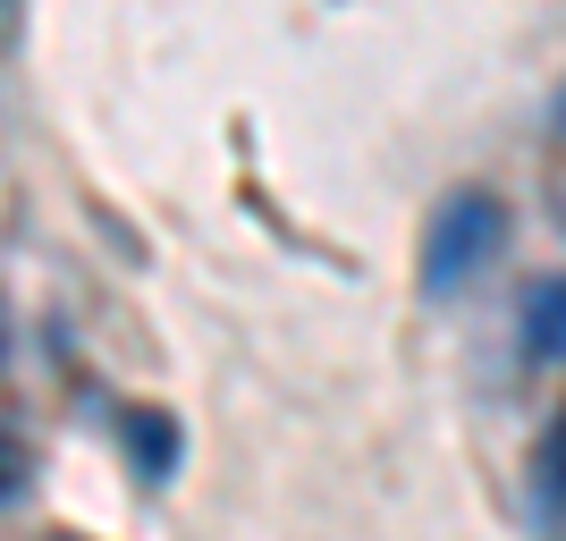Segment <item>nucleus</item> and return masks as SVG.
Masks as SVG:
<instances>
[{"label":"nucleus","mask_w":566,"mask_h":541,"mask_svg":"<svg viewBox=\"0 0 566 541\" xmlns=\"http://www.w3.org/2000/svg\"><path fill=\"white\" fill-rule=\"evenodd\" d=\"M507 237V212H499L482 187H465V195H449L440 204V220H431V237H423V288L431 296H449V288H465L482 262H491V246Z\"/></svg>","instance_id":"f257e3e1"},{"label":"nucleus","mask_w":566,"mask_h":541,"mask_svg":"<svg viewBox=\"0 0 566 541\" xmlns=\"http://www.w3.org/2000/svg\"><path fill=\"white\" fill-rule=\"evenodd\" d=\"M118 431H127V466H136V482H169V466H178V424H169L161 406H136Z\"/></svg>","instance_id":"f03ea898"},{"label":"nucleus","mask_w":566,"mask_h":541,"mask_svg":"<svg viewBox=\"0 0 566 541\" xmlns=\"http://www.w3.org/2000/svg\"><path fill=\"white\" fill-rule=\"evenodd\" d=\"M524 347L542 364H566V280H542L524 296Z\"/></svg>","instance_id":"7ed1b4c3"},{"label":"nucleus","mask_w":566,"mask_h":541,"mask_svg":"<svg viewBox=\"0 0 566 541\" xmlns=\"http://www.w3.org/2000/svg\"><path fill=\"white\" fill-rule=\"evenodd\" d=\"M549 474H558V491H566V424L549 431Z\"/></svg>","instance_id":"20e7f679"},{"label":"nucleus","mask_w":566,"mask_h":541,"mask_svg":"<svg viewBox=\"0 0 566 541\" xmlns=\"http://www.w3.org/2000/svg\"><path fill=\"white\" fill-rule=\"evenodd\" d=\"M558 118H566V102H558Z\"/></svg>","instance_id":"39448f33"}]
</instances>
